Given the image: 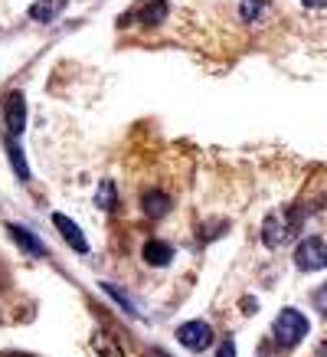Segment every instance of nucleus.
<instances>
[{
    "instance_id": "nucleus-17",
    "label": "nucleus",
    "mask_w": 327,
    "mask_h": 357,
    "mask_svg": "<svg viewBox=\"0 0 327 357\" xmlns=\"http://www.w3.org/2000/svg\"><path fill=\"white\" fill-rule=\"evenodd\" d=\"M216 357H236V344H232V341H223L219 351H216Z\"/></svg>"
},
{
    "instance_id": "nucleus-8",
    "label": "nucleus",
    "mask_w": 327,
    "mask_h": 357,
    "mask_svg": "<svg viewBox=\"0 0 327 357\" xmlns=\"http://www.w3.org/2000/svg\"><path fill=\"white\" fill-rule=\"evenodd\" d=\"M170 259H174V249L164 239H147L144 243V262L147 266H170Z\"/></svg>"
},
{
    "instance_id": "nucleus-18",
    "label": "nucleus",
    "mask_w": 327,
    "mask_h": 357,
    "mask_svg": "<svg viewBox=\"0 0 327 357\" xmlns=\"http://www.w3.org/2000/svg\"><path fill=\"white\" fill-rule=\"evenodd\" d=\"M305 7H311V10H321V7H327V0H301Z\"/></svg>"
},
{
    "instance_id": "nucleus-4",
    "label": "nucleus",
    "mask_w": 327,
    "mask_h": 357,
    "mask_svg": "<svg viewBox=\"0 0 327 357\" xmlns=\"http://www.w3.org/2000/svg\"><path fill=\"white\" fill-rule=\"evenodd\" d=\"M177 341L190 351H203V347L213 344V328L207 321H186V325L177 328Z\"/></svg>"
},
{
    "instance_id": "nucleus-5",
    "label": "nucleus",
    "mask_w": 327,
    "mask_h": 357,
    "mask_svg": "<svg viewBox=\"0 0 327 357\" xmlns=\"http://www.w3.org/2000/svg\"><path fill=\"white\" fill-rule=\"evenodd\" d=\"M3 119H7L10 138L23 135V128H26V102H23L20 92H10V96H7V102H3Z\"/></svg>"
},
{
    "instance_id": "nucleus-16",
    "label": "nucleus",
    "mask_w": 327,
    "mask_h": 357,
    "mask_svg": "<svg viewBox=\"0 0 327 357\" xmlns=\"http://www.w3.org/2000/svg\"><path fill=\"white\" fill-rule=\"evenodd\" d=\"M314 302H317V308H321V312L327 314V282H324V285H321V289L314 292Z\"/></svg>"
},
{
    "instance_id": "nucleus-3",
    "label": "nucleus",
    "mask_w": 327,
    "mask_h": 357,
    "mask_svg": "<svg viewBox=\"0 0 327 357\" xmlns=\"http://www.w3.org/2000/svg\"><path fill=\"white\" fill-rule=\"evenodd\" d=\"M294 266L301 272L327 269V243L321 236H305L294 249Z\"/></svg>"
},
{
    "instance_id": "nucleus-15",
    "label": "nucleus",
    "mask_w": 327,
    "mask_h": 357,
    "mask_svg": "<svg viewBox=\"0 0 327 357\" xmlns=\"http://www.w3.org/2000/svg\"><path fill=\"white\" fill-rule=\"evenodd\" d=\"M265 3H269V0H242L239 17H242V20H255V17H262V10H265Z\"/></svg>"
},
{
    "instance_id": "nucleus-14",
    "label": "nucleus",
    "mask_w": 327,
    "mask_h": 357,
    "mask_svg": "<svg viewBox=\"0 0 327 357\" xmlns=\"http://www.w3.org/2000/svg\"><path fill=\"white\" fill-rule=\"evenodd\" d=\"M102 292H109L111 298H115V302L121 305V308H125V312L128 314H138V308H134V305H131V298L125 292H121V289H115V285H109V282H105V285H102Z\"/></svg>"
},
{
    "instance_id": "nucleus-12",
    "label": "nucleus",
    "mask_w": 327,
    "mask_h": 357,
    "mask_svg": "<svg viewBox=\"0 0 327 357\" xmlns=\"http://www.w3.org/2000/svg\"><path fill=\"white\" fill-rule=\"evenodd\" d=\"M138 17H141L144 23H161L164 17H167V3H164V0H147V3L138 7Z\"/></svg>"
},
{
    "instance_id": "nucleus-6",
    "label": "nucleus",
    "mask_w": 327,
    "mask_h": 357,
    "mask_svg": "<svg viewBox=\"0 0 327 357\" xmlns=\"http://www.w3.org/2000/svg\"><path fill=\"white\" fill-rule=\"evenodd\" d=\"M53 223H56V229L63 233L65 243L76 249V252H82V256H86V252H88V239H86V233H82V229H79L76 223H72V220L65 217V213H53Z\"/></svg>"
},
{
    "instance_id": "nucleus-1",
    "label": "nucleus",
    "mask_w": 327,
    "mask_h": 357,
    "mask_svg": "<svg viewBox=\"0 0 327 357\" xmlns=\"http://www.w3.org/2000/svg\"><path fill=\"white\" fill-rule=\"evenodd\" d=\"M301 223V206H292V210H285V213H272V217H265L262 223V239H265V246H282L285 239L292 236L294 229Z\"/></svg>"
},
{
    "instance_id": "nucleus-11",
    "label": "nucleus",
    "mask_w": 327,
    "mask_h": 357,
    "mask_svg": "<svg viewBox=\"0 0 327 357\" xmlns=\"http://www.w3.org/2000/svg\"><path fill=\"white\" fill-rule=\"evenodd\" d=\"M3 148H7V154H10V161H13V174H17L20 181H30V167H26V158H23V151L17 148V141L7 138Z\"/></svg>"
},
{
    "instance_id": "nucleus-13",
    "label": "nucleus",
    "mask_w": 327,
    "mask_h": 357,
    "mask_svg": "<svg viewBox=\"0 0 327 357\" xmlns=\"http://www.w3.org/2000/svg\"><path fill=\"white\" fill-rule=\"evenodd\" d=\"M95 206L98 210H115V184H111V181H102V184H98Z\"/></svg>"
},
{
    "instance_id": "nucleus-7",
    "label": "nucleus",
    "mask_w": 327,
    "mask_h": 357,
    "mask_svg": "<svg viewBox=\"0 0 327 357\" xmlns=\"http://www.w3.org/2000/svg\"><path fill=\"white\" fill-rule=\"evenodd\" d=\"M7 233H10L13 236V243H17V246L20 249H26V252H30V256H46V246L43 243H40V239L33 236L30 229L26 227H17V223H7Z\"/></svg>"
},
{
    "instance_id": "nucleus-10",
    "label": "nucleus",
    "mask_w": 327,
    "mask_h": 357,
    "mask_svg": "<svg viewBox=\"0 0 327 357\" xmlns=\"http://www.w3.org/2000/svg\"><path fill=\"white\" fill-rule=\"evenodd\" d=\"M141 206H144V213H147V217L157 220V217H164V213L170 210V197L161 194V190H151V194H144Z\"/></svg>"
},
{
    "instance_id": "nucleus-2",
    "label": "nucleus",
    "mask_w": 327,
    "mask_h": 357,
    "mask_svg": "<svg viewBox=\"0 0 327 357\" xmlns=\"http://www.w3.org/2000/svg\"><path fill=\"white\" fill-rule=\"evenodd\" d=\"M308 318L298 308H282L278 318H275V337H278V344L282 347H294L301 337L308 335Z\"/></svg>"
},
{
    "instance_id": "nucleus-9",
    "label": "nucleus",
    "mask_w": 327,
    "mask_h": 357,
    "mask_svg": "<svg viewBox=\"0 0 327 357\" xmlns=\"http://www.w3.org/2000/svg\"><path fill=\"white\" fill-rule=\"evenodd\" d=\"M63 10H65V0H36L30 7V17L36 23H53Z\"/></svg>"
}]
</instances>
